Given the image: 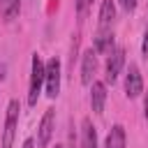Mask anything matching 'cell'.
<instances>
[{
  "instance_id": "1",
  "label": "cell",
  "mask_w": 148,
  "mask_h": 148,
  "mask_svg": "<svg viewBox=\"0 0 148 148\" xmlns=\"http://www.w3.org/2000/svg\"><path fill=\"white\" fill-rule=\"evenodd\" d=\"M44 76H46V62L35 51L30 60V83H28V106H35L42 90H44Z\"/></svg>"
},
{
  "instance_id": "2",
  "label": "cell",
  "mask_w": 148,
  "mask_h": 148,
  "mask_svg": "<svg viewBox=\"0 0 148 148\" xmlns=\"http://www.w3.org/2000/svg\"><path fill=\"white\" fill-rule=\"evenodd\" d=\"M18 111H21V104L16 99H9L7 116H5V130H2V139H0V148H12L14 146L16 127H18Z\"/></svg>"
},
{
  "instance_id": "3",
  "label": "cell",
  "mask_w": 148,
  "mask_h": 148,
  "mask_svg": "<svg viewBox=\"0 0 148 148\" xmlns=\"http://www.w3.org/2000/svg\"><path fill=\"white\" fill-rule=\"evenodd\" d=\"M44 92L49 99L60 95V60L53 56L46 60V76H44Z\"/></svg>"
},
{
  "instance_id": "4",
  "label": "cell",
  "mask_w": 148,
  "mask_h": 148,
  "mask_svg": "<svg viewBox=\"0 0 148 148\" xmlns=\"http://www.w3.org/2000/svg\"><path fill=\"white\" fill-rule=\"evenodd\" d=\"M125 67V49L123 46H116L109 56H106V65H104V83H116L120 72Z\"/></svg>"
},
{
  "instance_id": "5",
  "label": "cell",
  "mask_w": 148,
  "mask_h": 148,
  "mask_svg": "<svg viewBox=\"0 0 148 148\" xmlns=\"http://www.w3.org/2000/svg\"><path fill=\"white\" fill-rule=\"evenodd\" d=\"M53 130H56V109H46L39 120V130H37V146L39 148H46L51 143Z\"/></svg>"
},
{
  "instance_id": "6",
  "label": "cell",
  "mask_w": 148,
  "mask_h": 148,
  "mask_svg": "<svg viewBox=\"0 0 148 148\" xmlns=\"http://www.w3.org/2000/svg\"><path fill=\"white\" fill-rule=\"evenodd\" d=\"M141 92H143L141 72H139L136 65H130V69H127V74H125V95H127V99H136Z\"/></svg>"
},
{
  "instance_id": "7",
  "label": "cell",
  "mask_w": 148,
  "mask_h": 148,
  "mask_svg": "<svg viewBox=\"0 0 148 148\" xmlns=\"http://www.w3.org/2000/svg\"><path fill=\"white\" fill-rule=\"evenodd\" d=\"M95 69H97V53L92 49H88L83 56H81V83L83 86H92V76H95Z\"/></svg>"
},
{
  "instance_id": "8",
  "label": "cell",
  "mask_w": 148,
  "mask_h": 148,
  "mask_svg": "<svg viewBox=\"0 0 148 148\" xmlns=\"http://www.w3.org/2000/svg\"><path fill=\"white\" fill-rule=\"evenodd\" d=\"M104 104H106V83L104 81H92L90 86V106L95 113H104Z\"/></svg>"
},
{
  "instance_id": "9",
  "label": "cell",
  "mask_w": 148,
  "mask_h": 148,
  "mask_svg": "<svg viewBox=\"0 0 148 148\" xmlns=\"http://www.w3.org/2000/svg\"><path fill=\"white\" fill-rule=\"evenodd\" d=\"M116 46H113V30H99L95 32V39H92V51L95 53H111Z\"/></svg>"
},
{
  "instance_id": "10",
  "label": "cell",
  "mask_w": 148,
  "mask_h": 148,
  "mask_svg": "<svg viewBox=\"0 0 148 148\" xmlns=\"http://www.w3.org/2000/svg\"><path fill=\"white\" fill-rule=\"evenodd\" d=\"M113 18H116V5L113 0H102L99 5V30H111L113 25Z\"/></svg>"
},
{
  "instance_id": "11",
  "label": "cell",
  "mask_w": 148,
  "mask_h": 148,
  "mask_svg": "<svg viewBox=\"0 0 148 148\" xmlns=\"http://www.w3.org/2000/svg\"><path fill=\"white\" fill-rule=\"evenodd\" d=\"M127 146V134L123 125H113L104 139V148H125Z\"/></svg>"
},
{
  "instance_id": "12",
  "label": "cell",
  "mask_w": 148,
  "mask_h": 148,
  "mask_svg": "<svg viewBox=\"0 0 148 148\" xmlns=\"http://www.w3.org/2000/svg\"><path fill=\"white\" fill-rule=\"evenodd\" d=\"M81 148H97V130L90 118L81 120Z\"/></svg>"
},
{
  "instance_id": "13",
  "label": "cell",
  "mask_w": 148,
  "mask_h": 148,
  "mask_svg": "<svg viewBox=\"0 0 148 148\" xmlns=\"http://www.w3.org/2000/svg\"><path fill=\"white\" fill-rule=\"evenodd\" d=\"M21 12V0H0V14L5 21H14Z\"/></svg>"
},
{
  "instance_id": "14",
  "label": "cell",
  "mask_w": 148,
  "mask_h": 148,
  "mask_svg": "<svg viewBox=\"0 0 148 148\" xmlns=\"http://www.w3.org/2000/svg\"><path fill=\"white\" fill-rule=\"evenodd\" d=\"M118 5H120V7H123V9L127 12V14L136 9V0H118Z\"/></svg>"
},
{
  "instance_id": "15",
  "label": "cell",
  "mask_w": 148,
  "mask_h": 148,
  "mask_svg": "<svg viewBox=\"0 0 148 148\" xmlns=\"http://www.w3.org/2000/svg\"><path fill=\"white\" fill-rule=\"evenodd\" d=\"M141 53L148 58V25H146V32H143V42H141Z\"/></svg>"
},
{
  "instance_id": "16",
  "label": "cell",
  "mask_w": 148,
  "mask_h": 148,
  "mask_svg": "<svg viewBox=\"0 0 148 148\" xmlns=\"http://www.w3.org/2000/svg\"><path fill=\"white\" fill-rule=\"evenodd\" d=\"M90 2H92V0H76V12H79V14H83V12L88 9V5H90Z\"/></svg>"
},
{
  "instance_id": "17",
  "label": "cell",
  "mask_w": 148,
  "mask_h": 148,
  "mask_svg": "<svg viewBox=\"0 0 148 148\" xmlns=\"http://www.w3.org/2000/svg\"><path fill=\"white\" fill-rule=\"evenodd\" d=\"M143 116H146V123H148V90L143 95Z\"/></svg>"
},
{
  "instance_id": "18",
  "label": "cell",
  "mask_w": 148,
  "mask_h": 148,
  "mask_svg": "<svg viewBox=\"0 0 148 148\" xmlns=\"http://www.w3.org/2000/svg\"><path fill=\"white\" fill-rule=\"evenodd\" d=\"M21 148H35V139H25Z\"/></svg>"
},
{
  "instance_id": "19",
  "label": "cell",
  "mask_w": 148,
  "mask_h": 148,
  "mask_svg": "<svg viewBox=\"0 0 148 148\" xmlns=\"http://www.w3.org/2000/svg\"><path fill=\"white\" fill-rule=\"evenodd\" d=\"M56 148H65V146H60V143H58V146H56Z\"/></svg>"
}]
</instances>
